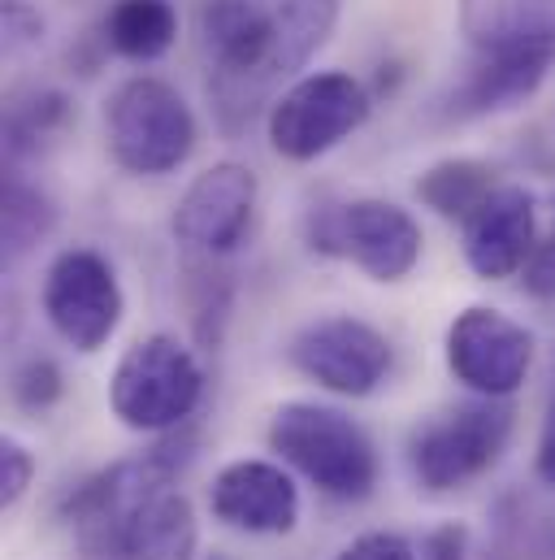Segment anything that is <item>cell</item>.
<instances>
[{
  "label": "cell",
  "instance_id": "cell-9",
  "mask_svg": "<svg viewBox=\"0 0 555 560\" xmlns=\"http://www.w3.org/2000/svg\"><path fill=\"white\" fill-rule=\"evenodd\" d=\"M286 357L304 378H312L317 387L347 396V400L374 396L387 383L391 361H395L391 339L352 313L312 317L308 326H299L291 335Z\"/></svg>",
  "mask_w": 555,
  "mask_h": 560
},
{
  "label": "cell",
  "instance_id": "cell-26",
  "mask_svg": "<svg viewBox=\"0 0 555 560\" xmlns=\"http://www.w3.org/2000/svg\"><path fill=\"white\" fill-rule=\"evenodd\" d=\"M547 240H552V244H555V226H552V235H547Z\"/></svg>",
  "mask_w": 555,
  "mask_h": 560
},
{
  "label": "cell",
  "instance_id": "cell-5",
  "mask_svg": "<svg viewBox=\"0 0 555 560\" xmlns=\"http://www.w3.org/2000/svg\"><path fill=\"white\" fill-rule=\"evenodd\" d=\"M512 439V409L499 400L451 405L425 418L409 439V469L429 495L460 491L477 482Z\"/></svg>",
  "mask_w": 555,
  "mask_h": 560
},
{
  "label": "cell",
  "instance_id": "cell-21",
  "mask_svg": "<svg viewBox=\"0 0 555 560\" xmlns=\"http://www.w3.org/2000/svg\"><path fill=\"white\" fill-rule=\"evenodd\" d=\"M9 392H13V405H17V409H26V413H48V409L61 400L66 383H61L57 361H48V357H26V361L13 370Z\"/></svg>",
  "mask_w": 555,
  "mask_h": 560
},
{
  "label": "cell",
  "instance_id": "cell-10",
  "mask_svg": "<svg viewBox=\"0 0 555 560\" xmlns=\"http://www.w3.org/2000/svg\"><path fill=\"white\" fill-rule=\"evenodd\" d=\"M534 352H539L534 335L517 317L486 304H469L464 313H456L442 343L451 378L486 400L517 396L534 370Z\"/></svg>",
  "mask_w": 555,
  "mask_h": 560
},
{
  "label": "cell",
  "instance_id": "cell-24",
  "mask_svg": "<svg viewBox=\"0 0 555 560\" xmlns=\"http://www.w3.org/2000/svg\"><path fill=\"white\" fill-rule=\"evenodd\" d=\"M469 557V535L464 526H438L429 539H425V560H464Z\"/></svg>",
  "mask_w": 555,
  "mask_h": 560
},
{
  "label": "cell",
  "instance_id": "cell-22",
  "mask_svg": "<svg viewBox=\"0 0 555 560\" xmlns=\"http://www.w3.org/2000/svg\"><path fill=\"white\" fill-rule=\"evenodd\" d=\"M35 482V452L26 443H17L13 434L0 439V504L13 509Z\"/></svg>",
  "mask_w": 555,
  "mask_h": 560
},
{
  "label": "cell",
  "instance_id": "cell-15",
  "mask_svg": "<svg viewBox=\"0 0 555 560\" xmlns=\"http://www.w3.org/2000/svg\"><path fill=\"white\" fill-rule=\"evenodd\" d=\"M339 0H282L274 9V48H270V79L299 74L334 35Z\"/></svg>",
  "mask_w": 555,
  "mask_h": 560
},
{
  "label": "cell",
  "instance_id": "cell-14",
  "mask_svg": "<svg viewBox=\"0 0 555 560\" xmlns=\"http://www.w3.org/2000/svg\"><path fill=\"white\" fill-rule=\"evenodd\" d=\"M209 509L239 535H291L299 526V487L274 460H231L209 487Z\"/></svg>",
  "mask_w": 555,
  "mask_h": 560
},
{
  "label": "cell",
  "instance_id": "cell-17",
  "mask_svg": "<svg viewBox=\"0 0 555 560\" xmlns=\"http://www.w3.org/2000/svg\"><path fill=\"white\" fill-rule=\"evenodd\" d=\"M460 26L473 48L512 39L555 44V0H460Z\"/></svg>",
  "mask_w": 555,
  "mask_h": 560
},
{
  "label": "cell",
  "instance_id": "cell-3",
  "mask_svg": "<svg viewBox=\"0 0 555 560\" xmlns=\"http://www.w3.org/2000/svg\"><path fill=\"white\" fill-rule=\"evenodd\" d=\"M204 400V370L196 352L174 335H147L131 343L109 378V409L127 430L169 434L182 430Z\"/></svg>",
  "mask_w": 555,
  "mask_h": 560
},
{
  "label": "cell",
  "instance_id": "cell-7",
  "mask_svg": "<svg viewBox=\"0 0 555 560\" xmlns=\"http://www.w3.org/2000/svg\"><path fill=\"white\" fill-rule=\"evenodd\" d=\"M308 244L326 257H343L374 282H404L421 261V222L404 205L361 196L312 213Z\"/></svg>",
  "mask_w": 555,
  "mask_h": 560
},
{
  "label": "cell",
  "instance_id": "cell-12",
  "mask_svg": "<svg viewBox=\"0 0 555 560\" xmlns=\"http://www.w3.org/2000/svg\"><path fill=\"white\" fill-rule=\"evenodd\" d=\"M460 226H464V261L486 282L521 275L539 248L534 196L517 183H499Z\"/></svg>",
  "mask_w": 555,
  "mask_h": 560
},
{
  "label": "cell",
  "instance_id": "cell-18",
  "mask_svg": "<svg viewBox=\"0 0 555 560\" xmlns=\"http://www.w3.org/2000/svg\"><path fill=\"white\" fill-rule=\"evenodd\" d=\"M74 122V105L57 88H26L4 109V152L9 161H26L57 140Z\"/></svg>",
  "mask_w": 555,
  "mask_h": 560
},
{
  "label": "cell",
  "instance_id": "cell-11",
  "mask_svg": "<svg viewBox=\"0 0 555 560\" xmlns=\"http://www.w3.org/2000/svg\"><path fill=\"white\" fill-rule=\"evenodd\" d=\"M257 209V174L239 161H217L191 178L174 209V240L196 257H226L244 244Z\"/></svg>",
  "mask_w": 555,
  "mask_h": 560
},
{
  "label": "cell",
  "instance_id": "cell-25",
  "mask_svg": "<svg viewBox=\"0 0 555 560\" xmlns=\"http://www.w3.org/2000/svg\"><path fill=\"white\" fill-rule=\"evenodd\" d=\"M539 478L555 487V396L547 405V418H543V434H539Z\"/></svg>",
  "mask_w": 555,
  "mask_h": 560
},
{
  "label": "cell",
  "instance_id": "cell-16",
  "mask_svg": "<svg viewBox=\"0 0 555 560\" xmlns=\"http://www.w3.org/2000/svg\"><path fill=\"white\" fill-rule=\"evenodd\" d=\"M101 31L122 61H161L178 44V9L174 0H114Z\"/></svg>",
  "mask_w": 555,
  "mask_h": 560
},
{
  "label": "cell",
  "instance_id": "cell-20",
  "mask_svg": "<svg viewBox=\"0 0 555 560\" xmlns=\"http://www.w3.org/2000/svg\"><path fill=\"white\" fill-rule=\"evenodd\" d=\"M57 226V209L48 200V191H39L35 183H26L22 174L4 178V196H0V235H4V266H17L22 257H31Z\"/></svg>",
  "mask_w": 555,
  "mask_h": 560
},
{
  "label": "cell",
  "instance_id": "cell-13",
  "mask_svg": "<svg viewBox=\"0 0 555 560\" xmlns=\"http://www.w3.org/2000/svg\"><path fill=\"white\" fill-rule=\"evenodd\" d=\"M552 66H555V44H539V39H512V44L477 48V66L451 92L447 114L456 122L508 114V109L526 105L547 83Z\"/></svg>",
  "mask_w": 555,
  "mask_h": 560
},
{
  "label": "cell",
  "instance_id": "cell-19",
  "mask_svg": "<svg viewBox=\"0 0 555 560\" xmlns=\"http://www.w3.org/2000/svg\"><path fill=\"white\" fill-rule=\"evenodd\" d=\"M495 170L486 161H473V156H447V161H434L421 178H416V196L425 209H434L438 218L447 222H464L491 191H495Z\"/></svg>",
  "mask_w": 555,
  "mask_h": 560
},
{
  "label": "cell",
  "instance_id": "cell-23",
  "mask_svg": "<svg viewBox=\"0 0 555 560\" xmlns=\"http://www.w3.org/2000/svg\"><path fill=\"white\" fill-rule=\"evenodd\" d=\"M334 560H416V548L404 535L391 530H369L361 539H352Z\"/></svg>",
  "mask_w": 555,
  "mask_h": 560
},
{
  "label": "cell",
  "instance_id": "cell-1",
  "mask_svg": "<svg viewBox=\"0 0 555 560\" xmlns=\"http://www.w3.org/2000/svg\"><path fill=\"white\" fill-rule=\"evenodd\" d=\"M196 439L174 434L143 456L118 460L66 495V526L83 560H191L200 544L196 509L174 487Z\"/></svg>",
  "mask_w": 555,
  "mask_h": 560
},
{
  "label": "cell",
  "instance_id": "cell-2",
  "mask_svg": "<svg viewBox=\"0 0 555 560\" xmlns=\"http://www.w3.org/2000/svg\"><path fill=\"white\" fill-rule=\"evenodd\" d=\"M270 447L330 500H365L378 482L374 439L343 409L291 400L270 421Z\"/></svg>",
  "mask_w": 555,
  "mask_h": 560
},
{
  "label": "cell",
  "instance_id": "cell-6",
  "mask_svg": "<svg viewBox=\"0 0 555 560\" xmlns=\"http://www.w3.org/2000/svg\"><path fill=\"white\" fill-rule=\"evenodd\" d=\"M374 109V96L347 70H312L270 101V148L282 161H317L356 136Z\"/></svg>",
  "mask_w": 555,
  "mask_h": 560
},
{
  "label": "cell",
  "instance_id": "cell-4",
  "mask_svg": "<svg viewBox=\"0 0 555 560\" xmlns=\"http://www.w3.org/2000/svg\"><path fill=\"white\" fill-rule=\"evenodd\" d=\"M196 136L200 131L191 105L178 88H169L156 74H135L118 83L114 96L105 101V140L127 174H174L196 152Z\"/></svg>",
  "mask_w": 555,
  "mask_h": 560
},
{
  "label": "cell",
  "instance_id": "cell-8",
  "mask_svg": "<svg viewBox=\"0 0 555 560\" xmlns=\"http://www.w3.org/2000/svg\"><path fill=\"white\" fill-rule=\"evenodd\" d=\"M39 308L48 326L74 348V352H101L127 313L122 282L114 275L109 257L96 248H66L52 257L39 287Z\"/></svg>",
  "mask_w": 555,
  "mask_h": 560
}]
</instances>
